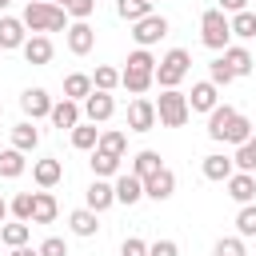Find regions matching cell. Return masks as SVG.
Returning a JSON list of instances; mask_svg holds the SVG:
<instances>
[{
    "mask_svg": "<svg viewBox=\"0 0 256 256\" xmlns=\"http://www.w3.org/2000/svg\"><path fill=\"white\" fill-rule=\"evenodd\" d=\"M24 28L28 32H64L68 28V12L60 8V4H52V0H28L24 4Z\"/></svg>",
    "mask_w": 256,
    "mask_h": 256,
    "instance_id": "cell-1",
    "label": "cell"
},
{
    "mask_svg": "<svg viewBox=\"0 0 256 256\" xmlns=\"http://www.w3.org/2000/svg\"><path fill=\"white\" fill-rule=\"evenodd\" d=\"M84 120L88 124H108L112 116H116V100H112V92H96L92 88V96H84Z\"/></svg>",
    "mask_w": 256,
    "mask_h": 256,
    "instance_id": "cell-6",
    "label": "cell"
},
{
    "mask_svg": "<svg viewBox=\"0 0 256 256\" xmlns=\"http://www.w3.org/2000/svg\"><path fill=\"white\" fill-rule=\"evenodd\" d=\"M92 88H96V92H112V88H120V68L100 64V68L92 72Z\"/></svg>",
    "mask_w": 256,
    "mask_h": 256,
    "instance_id": "cell-36",
    "label": "cell"
},
{
    "mask_svg": "<svg viewBox=\"0 0 256 256\" xmlns=\"http://www.w3.org/2000/svg\"><path fill=\"white\" fill-rule=\"evenodd\" d=\"M68 228H72V236H96L100 232V212H92V208H76L72 216H68Z\"/></svg>",
    "mask_w": 256,
    "mask_h": 256,
    "instance_id": "cell-24",
    "label": "cell"
},
{
    "mask_svg": "<svg viewBox=\"0 0 256 256\" xmlns=\"http://www.w3.org/2000/svg\"><path fill=\"white\" fill-rule=\"evenodd\" d=\"M112 192H116V204H140L144 200V180L140 176H132V172H116V184H112Z\"/></svg>",
    "mask_w": 256,
    "mask_h": 256,
    "instance_id": "cell-13",
    "label": "cell"
},
{
    "mask_svg": "<svg viewBox=\"0 0 256 256\" xmlns=\"http://www.w3.org/2000/svg\"><path fill=\"white\" fill-rule=\"evenodd\" d=\"M116 12H120V20L136 24V20L152 16V4H148V0H116Z\"/></svg>",
    "mask_w": 256,
    "mask_h": 256,
    "instance_id": "cell-35",
    "label": "cell"
},
{
    "mask_svg": "<svg viewBox=\"0 0 256 256\" xmlns=\"http://www.w3.org/2000/svg\"><path fill=\"white\" fill-rule=\"evenodd\" d=\"M0 116H4V100H0Z\"/></svg>",
    "mask_w": 256,
    "mask_h": 256,
    "instance_id": "cell-51",
    "label": "cell"
},
{
    "mask_svg": "<svg viewBox=\"0 0 256 256\" xmlns=\"http://www.w3.org/2000/svg\"><path fill=\"white\" fill-rule=\"evenodd\" d=\"M12 148H20L24 156L40 148V128H36V120H20V124L12 128Z\"/></svg>",
    "mask_w": 256,
    "mask_h": 256,
    "instance_id": "cell-23",
    "label": "cell"
},
{
    "mask_svg": "<svg viewBox=\"0 0 256 256\" xmlns=\"http://www.w3.org/2000/svg\"><path fill=\"white\" fill-rule=\"evenodd\" d=\"M200 40H204V48H212V52H224V48L232 44V28H228V16H224L220 8H208V12L200 16Z\"/></svg>",
    "mask_w": 256,
    "mask_h": 256,
    "instance_id": "cell-4",
    "label": "cell"
},
{
    "mask_svg": "<svg viewBox=\"0 0 256 256\" xmlns=\"http://www.w3.org/2000/svg\"><path fill=\"white\" fill-rule=\"evenodd\" d=\"M96 140H100V128H96V124L80 120V124L72 128V148H76V152H92V148H96Z\"/></svg>",
    "mask_w": 256,
    "mask_h": 256,
    "instance_id": "cell-31",
    "label": "cell"
},
{
    "mask_svg": "<svg viewBox=\"0 0 256 256\" xmlns=\"http://www.w3.org/2000/svg\"><path fill=\"white\" fill-rule=\"evenodd\" d=\"M24 60L32 64V68H44V64H52V56H56V44H52V36H44V32H32L28 40H24Z\"/></svg>",
    "mask_w": 256,
    "mask_h": 256,
    "instance_id": "cell-7",
    "label": "cell"
},
{
    "mask_svg": "<svg viewBox=\"0 0 256 256\" xmlns=\"http://www.w3.org/2000/svg\"><path fill=\"white\" fill-rule=\"evenodd\" d=\"M232 120H236V108H232V104H216V108L208 112V136L220 144V140H224V128H228Z\"/></svg>",
    "mask_w": 256,
    "mask_h": 256,
    "instance_id": "cell-25",
    "label": "cell"
},
{
    "mask_svg": "<svg viewBox=\"0 0 256 256\" xmlns=\"http://www.w3.org/2000/svg\"><path fill=\"white\" fill-rule=\"evenodd\" d=\"M148 256H180V244L176 240H156V244H148Z\"/></svg>",
    "mask_w": 256,
    "mask_h": 256,
    "instance_id": "cell-45",
    "label": "cell"
},
{
    "mask_svg": "<svg viewBox=\"0 0 256 256\" xmlns=\"http://www.w3.org/2000/svg\"><path fill=\"white\" fill-rule=\"evenodd\" d=\"M64 96L84 104V96H92V76L88 72H68L64 76Z\"/></svg>",
    "mask_w": 256,
    "mask_h": 256,
    "instance_id": "cell-29",
    "label": "cell"
},
{
    "mask_svg": "<svg viewBox=\"0 0 256 256\" xmlns=\"http://www.w3.org/2000/svg\"><path fill=\"white\" fill-rule=\"evenodd\" d=\"M120 256H148V244H144L140 236H128V240L120 244Z\"/></svg>",
    "mask_w": 256,
    "mask_h": 256,
    "instance_id": "cell-44",
    "label": "cell"
},
{
    "mask_svg": "<svg viewBox=\"0 0 256 256\" xmlns=\"http://www.w3.org/2000/svg\"><path fill=\"white\" fill-rule=\"evenodd\" d=\"M208 80H212V84H216V88H228V84H232V80H236V72H232V68H228V64H224V56H216V60H212V64H208Z\"/></svg>",
    "mask_w": 256,
    "mask_h": 256,
    "instance_id": "cell-40",
    "label": "cell"
},
{
    "mask_svg": "<svg viewBox=\"0 0 256 256\" xmlns=\"http://www.w3.org/2000/svg\"><path fill=\"white\" fill-rule=\"evenodd\" d=\"M48 120H52L56 128H68V132H72V128L84 120V108H80V100H68V96H64V100H52Z\"/></svg>",
    "mask_w": 256,
    "mask_h": 256,
    "instance_id": "cell-12",
    "label": "cell"
},
{
    "mask_svg": "<svg viewBox=\"0 0 256 256\" xmlns=\"http://www.w3.org/2000/svg\"><path fill=\"white\" fill-rule=\"evenodd\" d=\"M152 72H156V68H136V64H128V68L120 72V88H128L132 96H144V92L156 84Z\"/></svg>",
    "mask_w": 256,
    "mask_h": 256,
    "instance_id": "cell-18",
    "label": "cell"
},
{
    "mask_svg": "<svg viewBox=\"0 0 256 256\" xmlns=\"http://www.w3.org/2000/svg\"><path fill=\"white\" fill-rule=\"evenodd\" d=\"M228 28H232V40H256V12L252 8L232 12L228 16Z\"/></svg>",
    "mask_w": 256,
    "mask_h": 256,
    "instance_id": "cell-27",
    "label": "cell"
},
{
    "mask_svg": "<svg viewBox=\"0 0 256 256\" xmlns=\"http://www.w3.org/2000/svg\"><path fill=\"white\" fill-rule=\"evenodd\" d=\"M220 56H224V64H228L236 76H252V68H256V60H252V52H248L244 44H228Z\"/></svg>",
    "mask_w": 256,
    "mask_h": 256,
    "instance_id": "cell-22",
    "label": "cell"
},
{
    "mask_svg": "<svg viewBox=\"0 0 256 256\" xmlns=\"http://www.w3.org/2000/svg\"><path fill=\"white\" fill-rule=\"evenodd\" d=\"M24 172H28L24 152H20V148H4V152H0V176H4V180H20Z\"/></svg>",
    "mask_w": 256,
    "mask_h": 256,
    "instance_id": "cell-26",
    "label": "cell"
},
{
    "mask_svg": "<svg viewBox=\"0 0 256 256\" xmlns=\"http://www.w3.org/2000/svg\"><path fill=\"white\" fill-rule=\"evenodd\" d=\"M164 36H168V20H164L160 12H152V16H144V20L132 24V40H136V48H152V44H160Z\"/></svg>",
    "mask_w": 256,
    "mask_h": 256,
    "instance_id": "cell-5",
    "label": "cell"
},
{
    "mask_svg": "<svg viewBox=\"0 0 256 256\" xmlns=\"http://www.w3.org/2000/svg\"><path fill=\"white\" fill-rule=\"evenodd\" d=\"M160 168H164V160H160V152H152V148L136 152V160H132V176H140V180H148V176L160 172Z\"/></svg>",
    "mask_w": 256,
    "mask_h": 256,
    "instance_id": "cell-32",
    "label": "cell"
},
{
    "mask_svg": "<svg viewBox=\"0 0 256 256\" xmlns=\"http://www.w3.org/2000/svg\"><path fill=\"white\" fill-rule=\"evenodd\" d=\"M8 212H12L16 220L32 224V192H16V196H12V204H8Z\"/></svg>",
    "mask_w": 256,
    "mask_h": 256,
    "instance_id": "cell-41",
    "label": "cell"
},
{
    "mask_svg": "<svg viewBox=\"0 0 256 256\" xmlns=\"http://www.w3.org/2000/svg\"><path fill=\"white\" fill-rule=\"evenodd\" d=\"M152 104H156V124H164V128H184L192 116L188 96L180 88H160V100H152Z\"/></svg>",
    "mask_w": 256,
    "mask_h": 256,
    "instance_id": "cell-3",
    "label": "cell"
},
{
    "mask_svg": "<svg viewBox=\"0 0 256 256\" xmlns=\"http://www.w3.org/2000/svg\"><path fill=\"white\" fill-rule=\"evenodd\" d=\"M232 164H236V172H256V144H252V140L236 144V156H232Z\"/></svg>",
    "mask_w": 256,
    "mask_h": 256,
    "instance_id": "cell-38",
    "label": "cell"
},
{
    "mask_svg": "<svg viewBox=\"0 0 256 256\" xmlns=\"http://www.w3.org/2000/svg\"><path fill=\"white\" fill-rule=\"evenodd\" d=\"M52 4H60V8H68V4H72V0H52Z\"/></svg>",
    "mask_w": 256,
    "mask_h": 256,
    "instance_id": "cell-49",
    "label": "cell"
},
{
    "mask_svg": "<svg viewBox=\"0 0 256 256\" xmlns=\"http://www.w3.org/2000/svg\"><path fill=\"white\" fill-rule=\"evenodd\" d=\"M156 128V104L148 96H136L128 104V132H152Z\"/></svg>",
    "mask_w": 256,
    "mask_h": 256,
    "instance_id": "cell-8",
    "label": "cell"
},
{
    "mask_svg": "<svg viewBox=\"0 0 256 256\" xmlns=\"http://www.w3.org/2000/svg\"><path fill=\"white\" fill-rule=\"evenodd\" d=\"M144 196H148V200H156V204L172 200V196H176V172H172V168L152 172V176L144 180Z\"/></svg>",
    "mask_w": 256,
    "mask_h": 256,
    "instance_id": "cell-9",
    "label": "cell"
},
{
    "mask_svg": "<svg viewBox=\"0 0 256 256\" xmlns=\"http://www.w3.org/2000/svg\"><path fill=\"white\" fill-rule=\"evenodd\" d=\"M24 40H28L24 20L20 16H0V52H16V48H24Z\"/></svg>",
    "mask_w": 256,
    "mask_h": 256,
    "instance_id": "cell-14",
    "label": "cell"
},
{
    "mask_svg": "<svg viewBox=\"0 0 256 256\" xmlns=\"http://www.w3.org/2000/svg\"><path fill=\"white\" fill-rule=\"evenodd\" d=\"M8 256H40V252H36V248H28V244H20V248H12Z\"/></svg>",
    "mask_w": 256,
    "mask_h": 256,
    "instance_id": "cell-47",
    "label": "cell"
},
{
    "mask_svg": "<svg viewBox=\"0 0 256 256\" xmlns=\"http://www.w3.org/2000/svg\"><path fill=\"white\" fill-rule=\"evenodd\" d=\"M20 108H24V120H44V116L52 112L48 88H24V92H20Z\"/></svg>",
    "mask_w": 256,
    "mask_h": 256,
    "instance_id": "cell-11",
    "label": "cell"
},
{
    "mask_svg": "<svg viewBox=\"0 0 256 256\" xmlns=\"http://www.w3.org/2000/svg\"><path fill=\"white\" fill-rule=\"evenodd\" d=\"M212 256H248L244 236H220V240L212 244Z\"/></svg>",
    "mask_w": 256,
    "mask_h": 256,
    "instance_id": "cell-39",
    "label": "cell"
},
{
    "mask_svg": "<svg viewBox=\"0 0 256 256\" xmlns=\"http://www.w3.org/2000/svg\"><path fill=\"white\" fill-rule=\"evenodd\" d=\"M224 184H228V196H232L236 204H252V200H256V176H252V172H232Z\"/></svg>",
    "mask_w": 256,
    "mask_h": 256,
    "instance_id": "cell-20",
    "label": "cell"
},
{
    "mask_svg": "<svg viewBox=\"0 0 256 256\" xmlns=\"http://www.w3.org/2000/svg\"><path fill=\"white\" fill-rule=\"evenodd\" d=\"M244 140H252V120L244 112H236V120L224 128V140L220 144H244Z\"/></svg>",
    "mask_w": 256,
    "mask_h": 256,
    "instance_id": "cell-33",
    "label": "cell"
},
{
    "mask_svg": "<svg viewBox=\"0 0 256 256\" xmlns=\"http://www.w3.org/2000/svg\"><path fill=\"white\" fill-rule=\"evenodd\" d=\"M200 172H204V180H216V184H224V180L236 172V164H232V156H224V152H212V156H204Z\"/></svg>",
    "mask_w": 256,
    "mask_h": 256,
    "instance_id": "cell-21",
    "label": "cell"
},
{
    "mask_svg": "<svg viewBox=\"0 0 256 256\" xmlns=\"http://www.w3.org/2000/svg\"><path fill=\"white\" fill-rule=\"evenodd\" d=\"M36 252H40V256H68V244H64L60 236H48V240H44Z\"/></svg>",
    "mask_w": 256,
    "mask_h": 256,
    "instance_id": "cell-43",
    "label": "cell"
},
{
    "mask_svg": "<svg viewBox=\"0 0 256 256\" xmlns=\"http://www.w3.org/2000/svg\"><path fill=\"white\" fill-rule=\"evenodd\" d=\"M64 32H68V52H72V56H88V52L96 48V28H92L88 20H76V24H68Z\"/></svg>",
    "mask_w": 256,
    "mask_h": 256,
    "instance_id": "cell-10",
    "label": "cell"
},
{
    "mask_svg": "<svg viewBox=\"0 0 256 256\" xmlns=\"http://www.w3.org/2000/svg\"><path fill=\"white\" fill-rule=\"evenodd\" d=\"M56 216H60V204H56L52 188H40V192H32V224H52Z\"/></svg>",
    "mask_w": 256,
    "mask_h": 256,
    "instance_id": "cell-17",
    "label": "cell"
},
{
    "mask_svg": "<svg viewBox=\"0 0 256 256\" xmlns=\"http://www.w3.org/2000/svg\"><path fill=\"white\" fill-rule=\"evenodd\" d=\"M64 12H68L72 20H88V16L96 12V0H72V4L64 8Z\"/></svg>",
    "mask_w": 256,
    "mask_h": 256,
    "instance_id": "cell-42",
    "label": "cell"
},
{
    "mask_svg": "<svg viewBox=\"0 0 256 256\" xmlns=\"http://www.w3.org/2000/svg\"><path fill=\"white\" fill-rule=\"evenodd\" d=\"M28 236H32V224H24V220H4V224H0V240H4L8 248L28 244Z\"/></svg>",
    "mask_w": 256,
    "mask_h": 256,
    "instance_id": "cell-30",
    "label": "cell"
},
{
    "mask_svg": "<svg viewBox=\"0 0 256 256\" xmlns=\"http://www.w3.org/2000/svg\"><path fill=\"white\" fill-rule=\"evenodd\" d=\"M252 144H256V132H252Z\"/></svg>",
    "mask_w": 256,
    "mask_h": 256,
    "instance_id": "cell-52",
    "label": "cell"
},
{
    "mask_svg": "<svg viewBox=\"0 0 256 256\" xmlns=\"http://www.w3.org/2000/svg\"><path fill=\"white\" fill-rule=\"evenodd\" d=\"M8 4H12V0H0V12H4V8H8Z\"/></svg>",
    "mask_w": 256,
    "mask_h": 256,
    "instance_id": "cell-50",
    "label": "cell"
},
{
    "mask_svg": "<svg viewBox=\"0 0 256 256\" xmlns=\"http://www.w3.org/2000/svg\"><path fill=\"white\" fill-rule=\"evenodd\" d=\"M216 104H220V88H216L212 80L192 84V92H188V108H192V112H204V116H208Z\"/></svg>",
    "mask_w": 256,
    "mask_h": 256,
    "instance_id": "cell-15",
    "label": "cell"
},
{
    "mask_svg": "<svg viewBox=\"0 0 256 256\" xmlns=\"http://www.w3.org/2000/svg\"><path fill=\"white\" fill-rule=\"evenodd\" d=\"M236 236H256V200L252 204H240V212H236Z\"/></svg>",
    "mask_w": 256,
    "mask_h": 256,
    "instance_id": "cell-37",
    "label": "cell"
},
{
    "mask_svg": "<svg viewBox=\"0 0 256 256\" xmlns=\"http://www.w3.org/2000/svg\"><path fill=\"white\" fill-rule=\"evenodd\" d=\"M92 176H100V180H108V176H116L120 172V156H108V152H100V148H92Z\"/></svg>",
    "mask_w": 256,
    "mask_h": 256,
    "instance_id": "cell-34",
    "label": "cell"
},
{
    "mask_svg": "<svg viewBox=\"0 0 256 256\" xmlns=\"http://www.w3.org/2000/svg\"><path fill=\"white\" fill-rule=\"evenodd\" d=\"M188 72H192V52H188V48H172V52H164V56L156 60L152 80H156L160 88H180Z\"/></svg>",
    "mask_w": 256,
    "mask_h": 256,
    "instance_id": "cell-2",
    "label": "cell"
},
{
    "mask_svg": "<svg viewBox=\"0 0 256 256\" xmlns=\"http://www.w3.org/2000/svg\"><path fill=\"white\" fill-rule=\"evenodd\" d=\"M32 180H36L40 188H56V184L64 180V164H60L56 156H44V160L32 164Z\"/></svg>",
    "mask_w": 256,
    "mask_h": 256,
    "instance_id": "cell-19",
    "label": "cell"
},
{
    "mask_svg": "<svg viewBox=\"0 0 256 256\" xmlns=\"http://www.w3.org/2000/svg\"><path fill=\"white\" fill-rule=\"evenodd\" d=\"M4 220H8V200L0 196V224H4Z\"/></svg>",
    "mask_w": 256,
    "mask_h": 256,
    "instance_id": "cell-48",
    "label": "cell"
},
{
    "mask_svg": "<svg viewBox=\"0 0 256 256\" xmlns=\"http://www.w3.org/2000/svg\"><path fill=\"white\" fill-rule=\"evenodd\" d=\"M216 8H220L224 16H232V12H244V8H248V0H216Z\"/></svg>",
    "mask_w": 256,
    "mask_h": 256,
    "instance_id": "cell-46",
    "label": "cell"
},
{
    "mask_svg": "<svg viewBox=\"0 0 256 256\" xmlns=\"http://www.w3.org/2000/svg\"><path fill=\"white\" fill-rule=\"evenodd\" d=\"M112 204H116V192H112V184L96 176V180L88 184V192H84V208H92V212H108Z\"/></svg>",
    "mask_w": 256,
    "mask_h": 256,
    "instance_id": "cell-16",
    "label": "cell"
},
{
    "mask_svg": "<svg viewBox=\"0 0 256 256\" xmlns=\"http://www.w3.org/2000/svg\"><path fill=\"white\" fill-rule=\"evenodd\" d=\"M148 4H156V0H148Z\"/></svg>",
    "mask_w": 256,
    "mask_h": 256,
    "instance_id": "cell-53",
    "label": "cell"
},
{
    "mask_svg": "<svg viewBox=\"0 0 256 256\" xmlns=\"http://www.w3.org/2000/svg\"><path fill=\"white\" fill-rule=\"evenodd\" d=\"M96 148H100V152H108V156H120V160H124V152H128V136H124L120 128H100Z\"/></svg>",
    "mask_w": 256,
    "mask_h": 256,
    "instance_id": "cell-28",
    "label": "cell"
}]
</instances>
